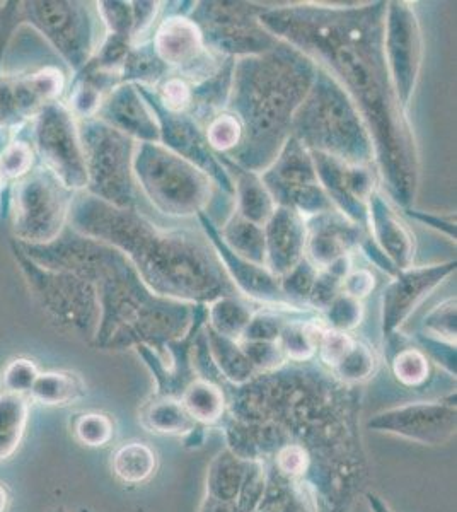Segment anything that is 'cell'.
Instances as JSON below:
<instances>
[{
    "mask_svg": "<svg viewBox=\"0 0 457 512\" xmlns=\"http://www.w3.org/2000/svg\"><path fill=\"white\" fill-rule=\"evenodd\" d=\"M159 468L156 449L142 441H128L111 454V472L125 485H144Z\"/></svg>",
    "mask_w": 457,
    "mask_h": 512,
    "instance_id": "10",
    "label": "cell"
},
{
    "mask_svg": "<svg viewBox=\"0 0 457 512\" xmlns=\"http://www.w3.org/2000/svg\"><path fill=\"white\" fill-rule=\"evenodd\" d=\"M29 403L28 396L0 391V461L12 458L23 441Z\"/></svg>",
    "mask_w": 457,
    "mask_h": 512,
    "instance_id": "12",
    "label": "cell"
},
{
    "mask_svg": "<svg viewBox=\"0 0 457 512\" xmlns=\"http://www.w3.org/2000/svg\"><path fill=\"white\" fill-rule=\"evenodd\" d=\"M72 432L82 446L105 448L115 439V420L101 412H86L74 419Z\"/></svg>",
    "mask_w": 457,
    "mask_h": 512,
    "instance_id": "13",
    "label": "cell"
},
{
    "mask_svg": "<svg viewBox=\"0 0 457 512\" xmlns=\"http://www.w3.org/2000/svg\"><path fill=\"white\" fill-rule=\"evenodd\" d=\"M87 386L79 374L72 371H48L40 373L29 391V402L45 407H69L81 402L86 396Z\"/></svg>",
    "mask_w": 457,
    "mask_h": 512,
    "instance_id": "11",
    "label": "cell"
},
{
    "mask_svg": "<svg viewBox=\"0 0 457 512\" xmlns=\"http://www.w3.org/2000/svg\"><path fill=\"white\" fill-rule=\"evenodd\" d=\"M38 376H40V369L35 361L18 357L4 367L2 378H0V388H2L0 391L28 396Z\"/></svg>",
    "mask_w": 457,
    "mask_h": 512,
    "instance_id": "15",
    "label": "cell"
},
{
    "mask_svg": "<svg viewBox=\"0 0 457 512\" xmlns=\"http://www.w3.org/2000/svg\"><path fill=\"white\" fill-rule=\"evenodd\" d=\"M81 512H94L91 509H86V507H82Z\"/></svg>",
    "mask_w": 457,
    "mask_h": 512,
    "instance_id": "22",
    "label": "cell"
},
{
    "mask_svg": "<svg viewBox=\"0 0 457 512\" xmlns=\"http://www.w3.org/2000/svg\"><path fill=\"white\" fill-rule=\"evenodd\" d=\"M72 190L41 164L11 188L12 234L23 245H48L64 233L72 209Z\"/></svg>",
    "mask_w": 457,
    "mask_h": 512,
    "instance_id": "3",
    "label": "cell"
},
{
    "mask_svg": "<svg viewBox=\"0 0 457 512\" xmlns=\"http://www.w3.org/2000/svg\"><path fill=\"white\" fill-rule=\"evenodd\" d=\"M35 166V149L28 140L11 139L0 149V175L7 185L24 178Z\"/></svg>",
    "mask_w": 457,
    "mask_h": 512,
    "instance_id": "14",
    "label": "cell"
},
{
    "mask_svg": "<svg viewBox=\"0 0 457 512\" xmlns=\"http://www.w3.org/2000/svg\"><path fill=\"white\" fill-rule=\"evenodd\" d=\"M87 185L103 202H118L122 197L125 146L120 135L103 123L84 122L79 127Z\"/></svg>",
    "mask_w": 457,
    "mask_h": 512,
    "instance_id": "7",
    "label": "cell"
},
{
    "mask_svg": "<svg viewBox=\"0 0 457 512\" xmlns=\"http://www.w3.org/2000/svg\"><path fill=\"white\" fill-rule=\"evenodd\" d=\"M139 420L145 431L159 436L183 437L186 448H202L205 441L207 429L191 419L178 398L152 395L140 408Z\"/></svg>",
    "mask_w": 457,
    "mask_h": 512,
    "instance_id": "8",
    "label": "cell"
},
{
    "mask_svg": "<svg viewBox=\"0 0 457 512\" xmlns=\"http://www.w3.org/2000/svg\"><path fill=\"white\" fill-rule=\"evenodd\" d=\"M191 419L205 429L220 427L229 407L226 391L209 379H191L178 398Z\"/></svg>",
    "mask_w": 457,
    "mask_h": 512,
    "instance_id": "9",
    "label": "cell"
},
{
    "mask_svg": "<svg viewBox=\"0 0 457 512\" xmlns=\"http://www.w3.org/2000/svg\"><path fill=\"white\" fill-rule=\"evenodd\" d=\"M7 187V183L6 181H4V178H2V175H0V192H2V190H4V188Z\"/></svg>",
    "mask_w": 457,
    "mask_h": 512,
    "instance_id": "21",
    "label": "cell"
},
{
    "mask_svg": "<svg viewBox=\"0 0 457 512\" xmlns=\"http://www.w3.org/2000/svg\"><path fill=\"white\" fill-rule=\"evenodd\" d=\"M393 371L398 381H401L405 386L415 388V386H422L429 378V361L418 350H405V352L396 355L393 362Z\"/></svg>",
    "mask_w": 457,
    "mask_h": 512,
    "instance_id": "16",
    "label": "cell"
},
{
    "mask_svg": "<svg viewBox=\"0 0 457 512\" xmlns=\"http://www.w3.org/2000/svg\"><path fill=\"white\" fill-rule=\"evenodd\" d=\"M31 146L41 166L52 171L69 190L87 185L86 164L74 113L64 103H50L33 118Z\"/></svg>",
    "mask_w": 457,
    "mask_h": 512,
    "instance_id": "4",
    "label": "cell"
},
{
    "mask_svg": "<svg viewBox=\"0 0 457 512\" xmlns=\"http://www.w3.org/2000/svg\"><path fill=\"white\" fill-rule=\"evenodd\" d=\"M21 21L57 50L72 67L81 69L91 52V23L76 2H21Z\"/></svg>",
    "mask_w": 457,
    "mask_h": 512,
    "instance_id": "5",
    "label": "cell"
},
{
    "mask_svg": "<svg viewBox=\"0 0 457 512\" xmlns=\"http://www.w3.org/2000/svg\"><path fill=\"white\" fill-rule=\"evenodd\" d=\"M11 502V494L4 483H0V512H6Z\"/></svg>",
    "mask_w": 457,
    "mask_h": 512,
    "instance_id": "19",
    "label": "cell"
},
{
    "mask_svg": "<svg viewBox=\"0 0 457 512\" xmlns=\"http://www.w3.org/2000/svg\"><path fill=\"white\" fill-rule=\"evenodd\" d=\"M47 512H69V511H67V509H65L64 506H58V507H53V509H50V511H47Z\"/></svg>",
    "mask_w": 457,
    "mask_h": 512,
    "instance_id": "20",
    "label": "cell"
},
{
    "mask_svg": "<svg viewBox=\"0 0 457 512\" xmlns=\"http://www.w3.org/2000/svg\"><path fill=\"white\" fill-rule=\"evenodd\" d=\"M137 512H147V511H145V509H142V507H139V509H137Z\"/></svg>",
    "mask_w": 457,
    "mask_h": 512,
    "instance_id": "23",
    "label": "cell"
},
{
    "mask_svg": "<svg viewBox=\"0 0 457 512\" xmlns=\"http://www.w3.org/2000/svg\"><path fill=\"white\" fill-rule=\"evenodd\" d=\"M371 431L400 437L422 446H442L456 436V395L434 402L406 403L388 408L367 422Z\"/></svg>",
    "mask_w": 457,
    "mask_h": 512,
    "instance_id": "6",
    "label": "cell"
},
{
    "mask_svg": "<svg viewBox=\"0 0 457 512\" xmlns=\"http://www.w3.org/2000/svg\"><path fill=\"white\" fill-rule=\"evenodd\" d=\"M11 251L29 292L60 330L94 337L99 323L98 289L79 275L45 268L29 260L11 239Z\"/></svg>",
    "mask_w": 457,
    "mask_h": 512,
    "instance_id": "2",
    "label": "cell"
},
{
    "mask_svg": "<svg viewBox=\"0 0 457 512\" xmlns=\"http://www.w3.org/2000/svg\"><path fill=\"white\" fill-rule=\"evenodd\" d=\"M200 512H244L241 502L236 499H217L212 495H203Z\"/></svg>",
    "mask_w": 457,
    "mask_h": 512,
    "instance_id": "17",
    "label": "cell"
},
{
    "mask_svg": "<svg viewBox=\"0 0 457 512\" xmlns=\"http://www.w3.org/2000/svg\"><path fill=\"white\" fill-rule=\"evenodd\" d=\"M364 497L367 504H369L371 512H393L388 502L384 501L381 495L376 494V492L369 490V492H365Z\"/></svg>",
    "mask_w": 457,
    "mask_h": 512,
    "instance_id": "18",
    "label": "cell"
},
{
    "mask_svg": "<svg viewBox=\"0 0 457 512\" xmlns=\"http://www.w3.org/2000/svg\"><path fill=\"white\" fill-rule=\"evenodd\" d=\"M243 384L229 398L227 448L246 460H270L284 449L306 453L314 492L331 512H348L367 478L357 405L343 388L304 374Z\"/></svg>",
    "mask_w": 457,
    "mask_h": 512,
    "instance_id": "1",
    "label": "cell"
}]
</instances>
